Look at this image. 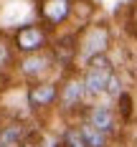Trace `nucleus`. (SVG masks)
<instances>
[{"label":"nucleus","instance_id":"nucleus-5","mask_svg":"<svg viewBox=\"0 0 137 147\" xmlns=\"http://www.w3.org/2000/svg\"><path fill=\"white\" fill-rule=\"evenodd\" d=\"M112 71H114V63L109 56H97L81 69V84L86 91V102H99V96H104V86Z\"/></svg>","mask_w":137,"mask_h":147},{"label":"nucleus","instance_id":"nucleus-15","mask_svg":"<svg viewBox=\"0 0 137 147\" xmlns=\"http://www.w3.org/2000/svg\"><path fill=\"white\" fill-rule=\"evenodd\" d=\"M130 26H132V36L137 38V0L132 3V8H130Z\"/></svg>","mask_w":137,"mask_h":147},{"label":"nucleus","instance_id":"nucleus-13","mask_svg":"<svg viewBox=\"0 0 137 147\" xmlns=\"http://www.w3.org/2000/svg\"><path fill=\"white\" fill-rule=\"evenodd\" d=\"M59 137H61V147H86L84 137H81L79 127H76V122H69Z\"/></svg>","mask_w":137,"mask_h":147},{"label":"nucleus","instance_id":"nucleus-12","mask_svg":"<svg viewBox=\"0 0 137 147\" xmlns=\"http://www.w3.org/2000/svg\"><path fill=\"white\" fill-rule=\"evenodd\" d=\"M127 89H124V79L119 76V71L114 69V71L109 74V79H107V86H104V96L107 102H117L122 94H124Z\"/></svg>","mask_w":137,"mask_h":147},{"label":"nucleus","instance_id":"nucleus-4","mask_svg":"<svg viewBox=\"0 0 137 147\" xmlns=\"http://www.w3.org/2000/svg\"><path fill=\"white\" fill-rule=\"evenodd\" d=\"M79 119H84V122L91 124L94 129H99L104 137H109V142L117 140L119 132H122V122H119V117H117L112 102H89L84 107V112H81Z\"/></svg>","mask_w":137,"mask_h":147},{"label":"nucleus","instance_id":"nucleus-11","mask_svg":"<svg viewBox=\"0 0 137 147\" xmlns=\"http://www.w3.org/2000/svg\"><path fill=\"white\" fill-rule=\"evenodd\" d=\"M15 61H18V56H15L13 46H10V38H5V36L0 33V74L13 71Z\"/></svg>","mask_w":137,"mask_h":147},{"label":"nucleus","instance_id":"nucleus-7","mask_svg":"<svg viewBox=\"0 0 137 147\" xmlns=\"http://www.w3.org/2000/svg\"><path fill=\"white\" fill-rule=\"evenodd\" d=\"M56 99H59V81H53V79L28 84V89H26L28 109L36 112V114H43L48 109H53L56 107Z\"/></svg>","mask_w":137,"mask_h":147},{"label":"nucleus","instance_id":"nucleus-3","mask_svg":"<svg viewBox=\"0 0 137 147\" xmlns=\"http://www.w3.org/2000/svg\"><path fill=\"white\" fill-rule=\"evenodd\" d=\"M51 38H53V36L36 20V23H26V26L15 28L13 33H10V46H13L15 56H30V53L48 51Z\"/></svg>","mask_w":137,"mask_h":147},{"label":"nucleus","instance_id":"nucleus-9","mask_svg":"<svg viewBox=\"0 0 137 147\" xmlns=\"http://www.w3.org/2000/svg\"><path fill=\"white\" fill-rule=\"evenodd\" d=\"M30 137H33V129H30L23 119L13 117V119H8V122H0V147L20 145V142H26Z\"/></svg>","mask_w":137,"mask_h":147},{"label":"nucleus","instance_id":"nucleus-2","mask_svg":"<svg viewBox=\"0 0 137 147\" xmlns=\"http://www.w3.org/2000/svg\"><path fill=\"white\" fill-rule=\"evenodd\" d=\"M59 114L69 122H76L81 117L84 107H86V91H84V84H81V74L71 71L63 74L59 79Z\"/></svg>","mask_w":137,"mask_h":147},{"label":"nucleus","instance_id":"nucleus-6","mask_svg":"<svg viewBox=\"0 0 137 147\" xmlns=\"http://www.w3.org/2000/svg\"><path fill=\"white\" fill-rule=\"evenodd\" d=\"M13 71L20 79H26L28 84H36V81H48L56 74V63L48 51H41V53H30V56H18Z\"/></svg>","mask_w":137,"mask_h":147},{"label":"nucleus","instance_id":"nucleus-14","mask_svg":"<svg viewBox=\"0 0 137 147\" xmlns=\"http://www.w3.org/2000/svg\"><path fill=\"white\" fill-rule=\"evenodd\" d=\"M36 147H61L59 132H46V134H41L38 142H36Z\"/></svg>","mask_w":137,"mask_h":147},{"label":"nucleus","instance_id":"nucleus-1","mask_svg":"<svg viewBox=\"0 0 137 147\" xmlns=\"http://www.w3.org/2000/svg\"><path fill=\"white\" fill-rule=\"evenodd\" d=\"M112 28L107 20H91L76 30V63L84 69L97 56H109Z\"/></svg>","mask_w":137,"mask_h":147},{"label":"nucleus","instance_id":"nucleus-16","mask_svg":"<svg viewBox=\"0 0 137 147\" xmlns=\"http://www.w3.org/2000/svg\"><path fill=\"white\" fill-rule=\"evenodd\" d=\"M20 147H36V140L30 137V140H26V142H20Z\"/></svg>","mask_w":137,"mask_h":147},{"label":"nucleus","instance_id":"nucleus-10","mask_svg":"<svg viewBox=\"0 0 137 147\" xmlns=\"http://www.w3.org/2000/svg\"><path fill=\"white\" fill-rule=\"evenodd\" d=\"M76 127H79V132H81V137H84L86 147H109V145H112L109 137H104L99 129H94V127L86 124L84 119H76Z\"/></svg>","mask_w":137,"mask_h":147},{"label":"nucleus","instance_id":"nucleus-8","mask_svg":"<svg viewBox=\"0 0 137 147\" xmlns=\"http://www.w3.org/2000/svg\"><path fill=\"white\" fill-rule=\"evenodd\" d=\"M71 8H74V0H41L38 3V23L48 33L59 30L71 18Z\"/></svg>","mask_w":137,"mask_h":147}]
</instances>
